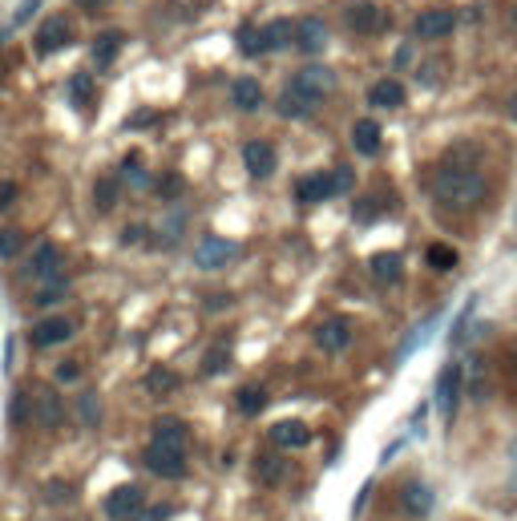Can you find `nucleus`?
<instances>
[{"label": "nucleus", "instance_id": "nucleus-1", "mask_svg": "<svg viewBox=\"0 0 517 521\" xmlns=\"http://www.w3.org/2000/svg\"><path fill=\"white\" fill-rule=\"evenodd\" d=\"M485 195H489V182L473 166H445L432 178V198L445 211H473L485 203Z\"/></svg>", "mask_w": 517, "mask_h": 521}, {"label": "nucleus", "instance_id": "nucleus-2", "mask_svg": "<svg viewBox=\"0 0 517 521\" xmlns=\"http://www.w3.org/2000/svg\"><path fill=\"white\" fill-rule=\"evenodd\" d=\"M141 465H146L154 477L178 481V477H186V449H170V445L149 441L146 453H141Z\"/></svg>", "mask_w": 517, "mask_h": 521}, {"label": "nucleus", "instance_id": "nucleus-3", "mask_svg": "<svg viewBox=\"0 0 517 521\" xmlns=\"http://www.w3.org/2000/svg\"><path fill=\"white\" fill-rule=\"evenodd\" d=\"M230 259H238V243H230V239L202 235V239L194 243V267H202V271H222Z\"/></svg>", "mask_w": 517, "mask_h": 521}, {"label": "nucleus", "instance_id": "nucleus-4", "mask_svg": "<svg viewBox=\"0 0 517 521\" xmlns=\"http://www.w3.org/2000/svg\"><path fill=\"white\" fill-rule=\"evenodd\" d=\"M291 85L299 89V93H307V98H316V101H324L327 93L335 89V73L327 69V65H303V69L291 77Z\"/></svg>", "mask_w": 517, "mask_h": 521}, {"label": "nucleus", "instance_id": "nucleus-5", "mask_svg": "<svg viewBox=\"0 0 517 521\" xmlns=\"http://www.w3.org/2000/svg\"><path fill=\"white\" fill-rule=\"evenodd\" d=\"M243 166H246V174L251 178H271L275 166H279V154H275L271 141L254 138V141H246L243 146Z\"/></svg>", "mask_w": 517, "mask_h": 521}, {"label": "nucleus", "instance_id": "nucleus-6", "mask_svg": "<svg viewBox=\"0 0 517 521\" xmlns=\"http://www.w3.org/2000/svg\"><path fill=\"white\" fill-rule=\"evenodd\" d=\"M340 195V182H335V170L332 174H307L295 182V198L303 206H316V203H327V198Z\"/></svg>", "mask_w": 517, "mask_h": 521}, {"label": "nucleus", "instance_id": "nucleus-7", "mask_svg": "<svg viewBox=\"0 0 517 521\" xmlns=\"http://www.w3.org/2000/svg\"><path fill=\"white\" fill-rule=\"evenodd\" d=\"M73 44V25L65 17H49L41 28H36V53L49 57L57 49H69Z\"/></svg>", "mask_w": 517, "mask_h": 521}, {"label": "nucleus", "instance_id": "nucleus-8", "mask_svg": "<svg viewBox=\"0 0 517 521\" xmlns=\"http://www.w3.org/2000/svg\"><path fill=\"white\" fill-rule=\"evenodd\" d=\"M146 505V493H141V485H117L114 493L106 497V513L114 521H130L133 513Z\"/></svg>", "mask_w": 517, "mask_h": 521}, {"label": "nucleus", "instance_id": "nucleus-9", "mask_svg": "<svg viewBox=\"0 0 517 521\" xmlns=\"http://www.w3.org/2000/svg\"><path fill=\"white\" fill-rule=\"evenodd\" d=\"M461 384H464V368L461 364H445L437 376V408L445 416H453L456 408V397H461Z\"/></svg>", "mask_w": 517, "mask_h": 521}, {"label": "nucleus", "instance_id": "nucleus-10", "mask_svg": "<svg viewBox=\"0 0 517 521\" xmlns=\"http://www.w3.org/2000/svg\"><path fill=\"white\" fill-rule=\"evenodd\" d=\"M456 28V17L448 9H424L421 17H416V25H412V33L421 36V41H440V36H448Z\"/></svg>", "mask_w": 517, "mask_h": 521}, {"label": "nucleus", "instance_id": "nucleus-11", "mask_svg": "<svg viewBox=\"0 0 517 521\" xmlns=\"http://www.w3.org/2000/svg\"><path fill=\"white\" fill-rule=\"evenodd\" d=\"M61 267H65V259H61V251H57L53 243H36L33 259H28V275H33L36 283L53 279V275H65Z\"/></svg>", "mask_w": 517, "mask_h": 521}, {"label": "nucleus", "instance_id": "nucleus-12", "mask_svg": "<svg viewBox=\"0 0 517 521\" xmlns=\"http://www.w3.org/2000/svg\"><path fill=\"white\" fill-rule=\"evenodd\" d=\"M33 348H53V344H65L73 336V324L65 316H44L41 324H33Z\"/></svg>", "mask_w": 517, "mask_h": 521}, {"label": "nucleus", "instance_id": "nucleus-13", "mask_svg": "<svg viewBox=\"0 0 517 521\" xmlns=\"http://www.w3.org/2000/svg\"><path fill=\"white\" fill-rule=\"evenodd\" d=\"M33 416H36V424H41V429H49V433H53V429H61V424H65L61 397H57L53 389H41V392H36V400H33Z\"/></svg>", "mask_w": 517, "mask_h": 521}, {"label": "nucleus", "instance_id": "nucleus-14", "mask_svg": "<svg viewBox=\"0 0 517 521\" xmlns=\"http://www.w3.org/2000/svg\"><path fill=\"white\" fill-rule=\"evenodd\" d=\"M316 344L324 348V352H343V348L351 344V319H343V316L324 319V324L316 327Z\"/></svg>", "mask_w": 517, "mask_h": 521}, {"label": "nucleus", "instance_id": "nucleus-15", "mask_svg": "<svg viewBox=\"0 0 517 521\" xmlns=\"http://www.w3.org/2000/svg\"><path fill=\"white\" fill-rule=\"evenodd\" d=\"M400 505L408 517H429L432 505H437V493H432L424 481H408V485L400 489Z\"/></svg>", "mask_w": 517, "mask_h": 521}, {"label": "nucleus", "instance_id": "nucleus-16", "mask_svg": "<svg viewBox=\"0 0 517 521\" xmlns=\"http://www.w3.org/2000/svg\"><path fill=\"white\" fill-rule=\"evenodd\" d=\"M327 44V25L319 17H303L295 25V49L299 53H324Z\"/></svg>", "mask_w": 517, "mask_h": 521}, {"label": "nucleus", "instance_id": "nucleus-17", "mask_svg": "<svg viewBox=\"0 0 517 521\" xmlns=\"http://www.w3.org/2000/svg\"><path fill=\"white\" fill-rule=\"evenodd\" d=\"M316 106H319L316 98H307V93H299L295 85H287V89L279 93V101H275V114H279V117H291V122H299V117H311V114H316Z\"/></svg>", "mask_w": 517, "mask_h": 521}, {"label": "nucleus", "instance_id": "nucleus-18", "mask_svg": "<svg viewBox=\"0 0 517 521\" xmlns=\"http://www.w3.org/2000/svg\"><path fill=\"white\" fill-rule=\"evenodd\" d=\"M368 275H372V283H380V287H392V283L404 275V259L396 255V251H380V255L368 259Z\"/></svg>", "mask_w": 517, "mask_h": 521}, {"label": "nucleus", "instance_id": "nucleus-19", "mask_svg": "<svg viewBox=\"0 0 517 521\" xmlns=\"http://www.w3.org/2000/svg\"><path fill=\"white\" fill-rule=\"evenodd\" d=\"M230 106L243 109V114H254V109L263 106V85L254 77H235L230 81Z\"/></svg>", "mask_w": 517, "mask_h": 521}, {"label": "nucleus", "instance_id": "nucleus-20", "mask_svg": "<svg viewBox=\"0 0 517 521\" xmlns=\"http://www.w3.org/2000/svg\"><path fill=\"white\" fill-rule=\"evenodd\" d=\"M351 146H356V154H364V158H376L380 154V122L359 117V122L351 125Z\"/></svg>", "mask_w": 517, "mask_h": 521}, {"label": "nucleus", "instance_id": "nucleus-21", "mask_svg": "<svg viewBox=\"0 0 517 521\" xmlns=\"http://www.w3.org/2000/svg\"><path fill=\"white\" fill-rule=\"evenodd\" d=\"M271 441L279 449H303V445H311V429L303 421H279L271 429Z\"/></svg>", "mask_w": 517, "mask_h": 521}, {"label": "nucleus", "instance_id": "nucleus-22", "mask_svg": "<svg viewBox=\"0 0 517 521\" xmlns=\"http://www.w3.org/2000/svg\"><path fill=\"white\" fill-rule=\"evenodd\" d=\"M368 106H376V109H400L404 106V85L396 77L376 81V85L368 89Z\"/></svg>", "mask_w": 517, "mask_h": 521}, {"label": "nucleus", "instance_id": "nucleus-23", "mask_svg": "<svg viewBox=\"0 0 517 521\" xmlns=\"http://www.w3.org/2000/svg\"><path fill=\"white\" fill-rule=\"evenodd\" d=\"M348 25L356 28V33H376V28H384V12H380L376 4H368V0H359V4L348 9Z\"/></svg>", "mask_w": 517, "mask_h": 521}, {"label": "nucleus", "instance_id": "nucleus-24", "mask_svg": "<svg viewBox=\"0 0 517 521\" xmlns=\"http://www.w3.org/2000/svg\"><path fill=\"white\" fill-rule=\"evenodd\" d=\"M122 44H125V36L117 33V28H106V33H97V41H93V65H97V69L114 65V57L122 53Z\"/></svg>", "mask_w": 517, "mask_h": 521}, {"label": "nucleus", "instance_id": "nucleus-25", "mask_svg": "<svg viewBox=\"0 0 517 521\" xmlns=\"http://www.w3.org/2000/svg\"><path fill=\"white\" fill-rule=\"evenodd\" d=\"M149 441L170 445V449H186V424L178 421V416H158V421H154V437H149Z\"/></svg>", "mask_w": 517, "mask_h": 521}, {"label": "nucleus", "instance_id": "nucleus-26", "mask_svg": "<svg viewBox=\"0 0 517 521\" xmlns=\"http://www.w3.org/2000/svg\"><path fill=\"white\" fill-rule=\"evenodd\" d=\"M65 98H69L73 109H81V114H85V109L93 106V77H89V73H73L69 85H65Z\"/></svg>", "mask_w": 517, "mask_h": 521}, {"label": "nucleus", "instance_id": "nucleus-27", "mask_svg": "<svg viewBox=\"0 0 517 521\" xmlns=\"http://www.w3.org/2000/svg\"><path fill=\"white\" fill-rule=\"evenodd\" d=\"M117 198H122V178H97V182H93V206H97V214H109L117 206Z\"/></svg>", "mask_w": 517, "mask_h": 521}, {"label": "nucleus", "instance_id": "nucleus-28", "mask_svg": "<svg viewBox=\"0 0 517 521\" xmlns=\"http://www.w3.org/2000/svg\"><path fill=\"white\" fill-rule=\"evenodd\" d=\"M464 384H469V397L473 400L489 397V360L473 356V360H469V372H464Z\"/></svg>", "mask_w": 517, "mask_h": 521}, {"label": "nucleus", "instance_id": "nucleus-29", "mask_svg": "<svg viewBox=\"0 0 517 521\" xmlns=\"http://www.w3.org/2000/svg\"><path fill=\"white\" fill-rule=\"evenodd\" d=\"M263 44H267V53L295 44V25H291V20H271V25H263Z\"/></svg>", "mask_w": 517, "mask_h": 521}, {"label": "nucleus", "instance_id": "nucleus-30", "mask_svg": "<svg viewBox=\"0 0 517 521\" xmlns=\"http://www.w3.org/2000/svg\"><path fill=\"white\" fill-rule=\"evenodd\" d=\"M65 295H69V279H65V275H53V279H44L41 287H36L33 303H41V308H53V303H61Z\"/></svg>", "mask_w": 517, "mask_h": 521}, {"label": "nucleus", "instance_id": "nucleus-31", "mask_svg": "<svg viewBox=\"0 0 517 521\" xmlns=\"http://www.w3.org/2000/svg\"><path fill=\"white\" fill-rule=\"evenodd\" d=\"M235 405L243 416H259L267 408V392L259 389V384H243V389L235 392Z\"/></svg>", "mask_w": 517, "mask_h": 521}, {"label": "nucleus", "instance_id": "nucleus-32", "mask_svg": "<svg viewBox=\"0 0 517 521\" xmlns=\"http://www.w3.org/2000/svg\"><path fill=\"white\" fill-rule=\"evenodd\" d=\"M146 389L154 392V397H166V392H178L182 389V376L178 372H170V368H154L146 376Z\"/></svg>", "mask_w": 517, "mask_h": 521}, {"label": "nucleus", "instance_id": "nucleus-33", "mask_svg": "<svg viewBox=\"0 0 517 521\" xmlns=\"http://www.w3.org/2000/svg\"><path fill=\"white\" fill-rule=\"evenodd\" d=\"M238 53H243V57H263V53H267L263 28H254V25H243V28H238Z\"/></svg>", "mask_w": 517, "mask_h": 521}, {"label": "nucleus", "instance_id": "nucleus-34", "mask_svg": "<svg viewBox=\"0 0 517 521\" xmlns=\"http://www.w3.org/2000/svg\"><path fill=\"white\" fill-rule=\"evenodd\" d=\"M77 416L85 429H97L101 424V400H97V392H81L77 397Z\"/></svg>", "mask_w": 517, "mask_h": 521}, {"label": "nucleus", "instance_id": "nucleus-35", "mask_svg": "<svg viewBox=\"0 0 517 521\" xmlns=\"http://www.w3.org/2000/svg\"><path fill=\"white\" fill-rule=\"evenodd\" d=\"M122 182H130V186H146L149 182L146 166H141V154H125L122 158Z\"/></svg>", "mask_w": 517, "mask_h": 521}, {"label": "nucleus", "instance_id": "nucleus-36", "mask_svg": "<svg viewBox=\"0 0 517 521\" xmlns=\"http://www.w3.org/2000/svg\"><path fill=\"white\" fill-rule=\"evenodd\" d=\"M424 259H429L432 271H453V267H456V251H453V247H445V243L429 247V255H424Z\"/></svg>", "mask_w": 517, "mask_h": 521}, {"label": "nucleus", "instance_id": "nucleus-37", "mask_svg": "<svg viewBox=\"0 0 517 521\" xmlns=\"http://www.w3.org/2000/svg\"><path fill=\"white\" fill-rule=\"evenodd\" d=\"M227 364H230V352L222 344H214L211 352L202 356V372H206V376H219V372H227Z\"/></svg>", "mask_w": 517, "mask_h": 521}, {"label": "nucleus", "instance_id": "nucleus-38", "mask_svg": "<svg viewBox=\"0 0 517 521\" xmlns=\"http://www.w3.org/2000/svg\"><path fill=\"white\" fill-rule=\"evenodd\" d=\"M283 469H287V465H283L279 457H259V465H254V477L267 481V485H275V481L283 477Z\"/></svg>", "mask_w": 517, "mask_h": 521}, {"label": "nucleus", "instance_id": "nucleus-39", "mask_svg": "<svg viewBox=\"0 0 517 521\" xmlns=\"http://www.w3.org/2000/svg\"><path fill=\"white\" fill-rule=\"evenodd\" d=\"M20 247H25V235H20L17 227L0 230V259H12V255H20Z\"/></svg>", "mask_w": 517, "mask_h": 521}, {"label": "nucleus", "instance_id": "nucleus-40", "mask_svg": "<svg viewBox=\"0 0 517 521\" xmlns=\"http://www.w3.org/2000/svg\"><path fill=\"white\" fill-rule=\"evenodd\" d=\"M154 190H158L162 203H174V198L182 195V178H178V174H162L158 182H154Z\"/></svg>", "mask_w": 517, "mask_h": 521}, {"label": "nucleus", "instance_id": "nucleus-41", "mask_svg": "<svg viewBox=\"0 0 517 521\" xmlns=\"http://www.w3.org/2000/svg\"><path fill=\"white\" fill-rule=\"evenodd\" d=\"M170 513H174V509H170V505H141V509L133 513L130 521H166Z\"/></svg>", "mask_w": 517, "mask_h": 521}, {"label": "nucleus", "instance_id": "nucleus-42", "mask_svg": "<svg viewBox=\"0 0 517 521\" xmlns=\"http://www.w3.org/2000/svg\"><path fill=\"white\" fill-rule=\"evenodd\" d=\"M77 376H81V368H77V364H73V360L57 364V372H53V381H57V384H73V381H77Z\"/></svg>", "mask_w": 517, "mask_h": 521}, {"label": "nucleus", "instance_id": "nucleus-43", "mask_svg": "<svg viewBox=\"0 0 517 521\" xmlns=\"http://www.w3.org/2000/svg\"><path fill=\"white\" fill-rule=\"evenodd\" d=\"M41 4H44V0H20V9L12 12V25H25V20L33 17V12L41 9Z\"/></svg>", "mask_w": 517, "mask_h": 521}, {"label": "nucleus", "instance_id": "nucleus-44", "mask_svg": "<svg viewBox=\"0 0 517 521\" xmlns=\"http://www.w3.org/2000/svg\"><path fill=\"white\" fill-rule=\"evenodd\" d=\"M141 239H146V227H125L122 230V247H138Z\"/></svg>", "mask_w": 517, "mask_h": 521}, {"label": "nucleus", "instance_id": "nucleus-45", "mask_svg": "<svg viewBox=\"0 0 517 521\" xmlns=\"http://www.w3.org/2000/svg\"><path fill=\"white\" fill-rule=\"evenodd\" d=\"M12 203H17V186H12V182H0V211H9Z\"/></svg>", "mask_w": 517, "mask_h": 521}, {"label": "nucleus", "instance_id": "nucleus-46", "mask_svg": "<svg viewBox=\"0 0 517 521\" xmlns=\"http://www.w3.org/2000/svg\"><path fill=\"white\" fill-rule=\"evenodd\" d=\"M69 485H61V481H53V485H49V501L53 505H61V501H69Z\"/></svg>", "mask_w": 517, "mask_h": 521}, {"label": "nucleus", "instance_id": "nucleus-47", "mask_svg": "<svg viewBox=\"0 0 517 521\" xmlns=\"http://www.w3.org/2000/svg\"><path fill=\"white\" fill-rule=\"evenodd\" d=\"M12 421H25V392H17V400H12Z\"/></svg>", "mask_w": 517, "mask_h": 521}, {"label": "nucleus", "instance_id": "nucleus-48", "mask_svg": "<svg viewBox=\"0 0 517 521\" xmlns=\"http://www.w3.org/2000/svg\"><path fill=\"white\" fill-rule=\"evenodd\" d=\"M211 311H219V308H230V295H211V303H206Z\"/></svg>", "mask_w": 517, "mask_h": 521}, {"label": "nucleus", "instance_id": "nucleus-49", "mask_svg": "<svg viewBox=\"0 0 517 521\" xmlns=\"http://www.w3.org/2000/svg\"><path fill=\"white\" fill-rule=\"evenodd\" d=\"M77 4H81V9H85V12H97V9H106V0H77Z\"/></svg>", "mask_w": 517, "mask_h": 521}, {"label": "nucleus", "instance_id": "nucleus-50", "mask_svg": "<svg viewBox=\"0 0 517 521\" xmlns=\"http://www.w3.org/2000/svg\"><path fill=\"white\" fill-rule=\"evenodd\" d=\"M509 109H513V117H517V98H513V106H509Z\"/></svg>", "mask_w": 517, "mask_h": 521}]
</instances>
